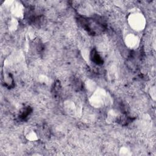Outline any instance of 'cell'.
I'll use <instances>...</instances> for the list:
<instances>
[{"label":"cell","mask_w":156,"mask_h":156,"mask_svg":"<svg viewBox=\"0 0 156 156\" xmlns=\"http://www.w3.org/2000/svg\"><path fill=\"white\" fill-rule=\"evenodd\" d=\"M89 102L93 107L100 108L104 105L110 104L112 102V99L104 89L97 88L90 97Z\"/></svg>","instance_id":"1"},{"label":"cell","mask_w":156,"mask_h":156,"mask_svg":"<svg viewBox=\"0 0 156 156\" xmlns=\"http://www.w3.org/2000/svg\"><path fill=\"white\" fill-rule=\"evenodd\" d=\"M130 27L136 31L143 30L146 26V19L144 16L140 12H133L130 13L127 18Z\"/></svg>","instance_id":"2"},{"label":"cell","mask_w":156,"mask_h":156,"mask_svg":"<svg viewBox=\"0 0 156 156\" xmlns=\"http://www.w3.org/2000/svg\"><path fill=\"white\" fill-rule=\"evenodd\" d=\"M64 108L68 113L72 116H77L81 112V108L76 105L73 101H66L64 103Z\"/></svg>","instance_id":"3"},{"label":"cell","mask_w":156,"mask_h":156,"mask_svg":"<svg viewBox=\"0 0 156 156\" xmlns=\"http://www.w3.org/2000/svg\"><path fill=\"white\" fill-rule=\"evenodd\" d=\"M11 12L15 18H22L24 15V7L18 2H13L11 5Z\"/></svg>","instance_id":"4"},{"label":"cell","mask_w":156,"mask_h":156,"mask_svg":"<svg viewBox=\"0 0 156 156\" xmlns=\"http://www.w3.org/2000/svg\"><path fill=\"white\" fill-rule=\"evenodd\" d=\"M124 42L128 48L133 49L135 48L138 45L139 38L133 34H129L126 36Z\"/></svg>","instance_id":"5"},{"label":"cell","mask_w":156,"mask_h":156,"mask_svg":"<svg viewBox=\"0 0 156 156\" xmlns=\"http://www.w3.org/2000/svg\"><path fill=\"white\" fill-rule=\"evenodd\" d=\"M119 119H120V116L116 110L114 109H110L108 111L106 116L107 122L109 124L113 123L116 122Z\"/></svg>","instance_id":"6"},{"label":"cell","mask_w":156,"mask_h":156,"mask_svg":"<svg viewBox=\"0 0 156 156\" xmlns=\"http://www.w3.org/2000/svg\"><path fill=\"white\" fill-rule=\"evenodd\" d=\"M24 136L26 139L29 141H35L38 139V136L37 132L30 128L26 129L24 132Z\"/></svg>","instance_id":"7"},{"label":"cell","mask_w":156,"mask_h":156,"mask_svg":"<svg viewBox=\"0 0 156 156\" xmlns=\"http://www.w3.org/2000/svg\"><path fill=\"white\" fill-rule=\"evenodd\" d=\"M9 29L10 30L14 31L18 27V21L16 18H12L9 22Z\"/></svg>","instance_id":"8"},{"label":"cell","mask_w":156,"mask_h":156,"mask_svg":"<svg viewBox=\"0 0 156 156\" xmlns=\"http://www.w3.org/2000/svg\"><path fill=\"white\" fill-rule=\"evenodd\" d=\"M86 87L88 90L90 91H94L96 90V89L98 88L96 83L91 80H88L86 82Z\"/></svg>","instance_id":"9"},{"label":"cell","mask_w":156,"mask_h":156,"mask_svg":"<svg viewBox=\"0 0 156 156\" xmlns=\"http://www.w3.org/2000/svg\"><path fill=\"white\" fill-rule=\"evenodd\" d=\"M119 154L122 156H129L131 155L132 153L129 147L126 146H122L120 148L119 151Z\"/></svg>","instance_id":"10"},{"label":"cell","mask_w":156,"mask_h":156,"mask_svg":"<svg viewBox=\"0 0 156 156\" xmlns=\"http://www.w3.org/2000/svg\"><path fill=\"white\" fill-rule=\"evenodd\" d=\"M149 94H150L151 98L154 101H155V98H156V90H155V86H152L151 87V88L149 90Z\"/></svg>","instance_id":"11"}]
</instances>
